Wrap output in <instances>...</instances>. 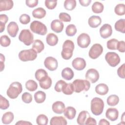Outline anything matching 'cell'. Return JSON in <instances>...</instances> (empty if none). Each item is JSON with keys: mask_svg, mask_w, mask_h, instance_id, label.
Instances as JSON below:
<instances>
[{"mask_svg": "<svg viewBox=\"0 0 125 125\" xmlns=\"http://www.w3.org/2000/svg\"><path fill=\"white\" fill-rule=\"evenodd\" d=\"M74 47V42L72 41L67 40L64 41L61 52V56L64 60H69L72 57Z\"/></svg>", "mask_w": 125, "mask_h": 125, "instance_id": "1", "label": "cell"}, {"mask_svg": "<svg viewBox=\"0 0 125 125\" xmlns=\"http://www.w3.org/2000/svg\"><path fill=\"white\" fill-rule=\"evenodd\" d=\"M104 103L102 99L98 97H95L91 101V111L96 115H101L104 110Z\"/></svg>", "mask_w": 125, "mask_h": 125, "instance_id": "2", "label": "cell"}, {"mask_svg": "<svg viewBox=\"0 0 125 125\" xmlns=\"http://www.w3.org/2000/svg\"><path fill=\"white\" fill-rule=\"evenodd\" d=\"M22 91V87L21 84L18 82L12 83L7 90V95L10 99H14L17 98L19 94Z\"/></svg>", "mask_w": 125, "mask_h": 125, "instance_id": "3", "label": "cell"}, {"mask_svg": "<svg viewBox=\"0 0 125 125\" xmlns=\"http://www.w3.org/2000/svg\"><path fill=\"white\" fill-rule=\"evenodd\" d=\"M74 91L76 93H80L83 91H87L90 87V82L87 80L76 79L72 83Z\"/></svg>", "mask_w": 125, "mask_h": 125, "instance_id": "4", "label": "cell"}, {"mask_svg": "<svg viewBox=\"0 0 125 125\" xmlns=\"http://www.w3.org/2000/svg\"><path fill=\"white\" fill-rule=\"evenodd\" d=\"M19 58L22 62L35 60L37 57V53L33 48L21 51L19 53Z\"/></svg>", "mask_w": 125, "mask_h": 125, "instance_id": "5", "label": "cell"}, {"mask_svg": "<svg viewBox=\"0 0 125 125\" xmlns=\"http://www.w3.org/2000/svg\"><path fill=\"white\" fill-rule=\"evenodd\" d=\"M30 28L33 33L40 35H45L47 29L46 25L42 22L38 21H34L30 25Z\"/></svg>", "mask_w": 125, "mask_h": 125, "instance_id": "6", "label": "cell"}, {"mask_svg": "<svg viewBox=\"0 0 125 125\" xmlns=\"http://www.w3.org/2000/svg\"><path fill=\"white\" fill-rule=\"evenodd\" d=\"M19 40L25 45L29 46L33 42L34 36L29 29H23L20 33Z\"/></svg>", "mask_w": 125, "mask_h": 125, "instance_id": "7", "label": "cell"}, {"mask_svg": "<svg viewBox=\"0 0 125 125\" xmlns=\"http://www.w3.org/2000/svg\"><path fill=\"white\" fill-rule=\"evenodd\" d=\"M107 63L111 67L116 66L120 62V58L118 54L113 52H107L105 56Z\"/></svg>", "mask_w": 125, "mask_h": 125, "instance_id": "8", "label": "cell"}, {"mask_svg": "<svg viewBox=\"0 0 125 125\" xmlns=\"http://www.w3.org/2000/svg\"><path fill=\"white\" fill-rule=\"evenodd\" d=\"M103 52V46L99 43H95L93 44L90 49L88 52V55L90 58L96 59L102 54Z\"/></svg>", "mask_w": 125, "mask_h": 125, "instance_id": "9", "label": "cell"}, {"mask_svg": "<svg viewBox=\"0 0 125 125\" xmlns=\"http://www.w3.org/2000/svg\"><path fill=\"white\" fill-rule=\"evenodd\" d=\"M90 36L86 33H82L77 38V44L81 48H85L87 47L90 44Z\"/></svg>", "mask_w": 125, "mask_h": 125, "instance_id": "10", "label": "cell"}, {"mask_svg": "<svg viewBox=\"0 0 125 125\" xmlns=\"http://www.w3.org/2000/svg\"><path fill=\"white\" fill-rule=\"evenodd\" d=\"M99 73L98 71L94 68L89 69L86 72L85 77L86 80L92 83H95L99 79Z\"/></svg>", "mask_w": 125, "mask_h": 125, "instance_id": "11", "label": "cell"}, {"mask_svg": "<svg viewBox=\"0 0 125 125\" xmlns=\"http://www.w3.org/2000/svg\"><path fill=\"white\" fill-rule=\"evenodd\" d=\"M44 65L47 69L53 71L57 69L58 62L55 58L52 57H48L45 58L44 61Z\"/></svg>", "mask_w": 125, "mask_h": 125, "instance_id": "12", "label": "cell"}, {"mask_svg": "<svg viewBox=\"0 0 125 125\" xmlns=\"http://www.w3.org/2000/svg\"><path fill=\"white\" fill-rule=\"evenodd\" d=\"M72 65L74 69L80 71L85 68L86 63L84 59L78 57L72 61Z\"/></svg>", "mask_w": 125, "mask_h": 125, "instance_id": "13", "label": "cell"}, {"mask_svg": "<svg viewBox=\"0 0 125 125\" xmlns=\"http://www.w3.org/2000/svg\"><path fill=\"white\" fill-rule=\"evenodd\" d=\"M112 33V27L109 24H104L100 29V34L101 37L104 39H106L110 37Z\"/></svg>", "mask_w": 125, "mask_h": 125, "instance_id": "14", "label": "cell"}, {"mask_svg": "<svg viewBox=\"0 0 125 125\" xmlns=\"http://www.w3.org/2000/svg\"><path fill=\"white\" fill-rule=\"evenodd\" d=\"M19 28L18 25L15 21H11L7 27V32L12 37H15L17 35Z\"/></svg>", "mask_w": 125, "mask_h": 125, "instance_id": "15", "label": "cell"}, {"mask_svg": "<svg viewBox=\"0 0 125 125\" xmlns=\"http://www.w3.org/2000/svg\"><path fill=\"white\" fill-rule=\"evenodd\" d=\"M119 116V111L116 108H109L105 112V117L111 121L117 120Z\"/></svg>", "mask_w": 125, "mask_h": 125, "instance_id": "16", "label": "cell"}, {"mask_svg": "<svg viewBox=\"0 0 125 125\" xmlns=\"http://www.w3.org/2000/svg\"><path fill=\"white\" fill-rule=\"evenodd\" d=\"M63 23L59 20H54L51 23V28L56 33H61L63 30Z\"/></svg>", "mask_w": 125, "mask_h": 125, "instance_id": "17", "label": "cell"}, {"mask_svg": "<svg viewBox=\"0 0 125 125\" xmlns=\"http://www.w3.org/2000/svg\"><path fill=\"white\" fill-rule=\"evenodd\" d=\"M52 109L55 113L61 114L64 111L65 105L62 102L56 101L53 104Z\"/></svg>", "mask_w": 125, "mask_h": 125, "instance_id": "18", "label": "cell"}, {"mask_svg": "<svg viewBox=\"0 0 125 125\" xmlns=\"http://www.w3.org/2000/svg\"><path fill=\"white\" fill-rule=\"evenodd\" d=\"M88 23L90 27L96 28L101 25L102 19L98 16H92L88 19Z\"/></svg>", "mask_w": 125, "mask_h": 125, "instance_id": "19", "label": "cell"}, {"mask_svg": "<svg viewBox=\"0 0 125 125\" xmlns=\"http://www.w3.org/2000/svg\"><path fill=\"white\" fill-rule=\"evenodd\" d=\"M13 5L12 0H2L0 1V11L9 10L13 8Z\"/></svg>", "mask_w": 125, "mask_h": 125, "instance_id": "20", "label": "cell"}, {"mask_svg": "<svg viewBox=\"0 0 125 125\" xmlns=\"http://www.w3.org/2000/svg\"><path fill=\"white\" fill-rule=\"evenodd\" d=\"M50 124L51 125H66L67 122L62 116H54L51 119Z\"/></svg>", "mask_w": 125, "mask_h": 125, "instance_id": "21", "label": "cell"}, {"mask_svg": "<svg viewBox=\"0 0 125 125\" xmlns=\"http://www.w3.org/2000/svg\"><path fill=\"white\" fill-rule=\"evenodd\" d=\"M90 116L88 111L85 110L82 111L79 114V115L77 119V122L80 125H85L86 119Z\"/></svg>", "mask_w": 125, "mask_h": 125, "instance_id": "22", "label": "cell"}, {"mask_svg": "<svg viewBox=\"0 0 125 125\" xmlns=\"http://www.w3.org/2000/svg\"><path fill=\"white\" fill-rule=\"evenodd\" d=\"M109 90L108 86L105 83H99L95 87L96 92L100 95H106Z\"/></svg>", "mask_w": 125, "mask_h": 125, "instance_id": "23", "label": "cell"}, {"mask_svg": "<svg viewBox=\"0 0 125 125\" xmlns=\"http://www.w3.org/2000/svg\"><path fill=\"white\" fill-rule=\"evenodd\" d=\"M46 42L50 46H55L58 42V38L56 35L50 33L47 35L46 37Z\"/></svg>", "mask_w": 125, "mask_h": 125, "instance_id": "24", "label": "cell"}, {"mask_svg": "<svg viewBox=\"0 0 125 125\" xmlns=\"http://www.w3.org/2000/svg\"><path fill=\"white\" fill-rule=\"evenodd\" d=\"M76 114V110L72 106H68L65 108L64 111V115L69 120L73 119Z\"/></svg>", "mask_w": 125, "mask_h": 125, "instance_id": "25", "label": "cell"}, {"mask_svg": "<svg viewBox=\"0 0 125 125\" xmlns=\"http://www.w3.org/2000/svg\"><path fill=\"white\" fill-rule=\"evenodd\" d=\"M62 77L64 79L69 81L74 77V72L71 68L69 67L64 68L62 71Z\"/></svg>", "mask_w": 125, "mask_h": 125, "instance_id": "26", "label": "cell"}, {"mask_svg": "<svg viewBox=\"0 0 125 125\" xmlns=\"http://www.w3.org/2000/svg\"><path fill=\"white\" fill-rule=\"evenodd\" d=\"M47 72L43 69H38L35 74V78L39 82L45 79L48 77Z\"/></svg>", "mask_w": 125, "mask_h": 125, "instance_id": "27", "label": "cell"}, {"mask_svg": "<svg viewBox=\"0 0 125 125\" xmlns=\"http://www.w3.org/2000/svg\"><path fill=\"white\" fill-rule=\"evenodd\" d=\"M46 15V11L42 7H39L34 9L32 12V16L37 19H42Z\"/></svg>", "mask_w": 125, "mask_h": 125, "instance_id": "28", "label": "cell"}, {"mask_svg": "<svg viewBox=\"0 0 125 125\" xmlns=\"http://www.w3.org/2000/svg\"><path fill=\"white\" fill-rule=\"evenodd\" d=\"M14 116L12 112L9 111L5 112L2 115L1 118L2 123L4 125L10 124L14 120Z\"/></svg>", "mask_w": 125, "mask_h": 125, "instance_id": "29", "label": "cell"}, {"mask_svg": "<svg viewBox=\"0 0 125 125\" xmlns=\"http://www.w3.org/2000/svg\"><path fill=\"white\" fill-rule=\"evenodd\" d=\"M32 48L35 50L37 53H40L44 49V45L41 40H36L33 42Z\"/></svg>", "mask_w": 125, "mask_h": 125, "instance_id": "30", "label": "cell"}, {"mask_svg": "<svg viewBox=\"0 0 125 125\" xmlns=\"http://www.w3.org/2000/svg\"><path fill=\"white\" fill-rule=\"evenodd\" d=\"M115 29L116 31L120 32L125 33V20L124 19H120L117 21L114 25Z\"/></svg>", "mask_w": 125, "mask_h": 125, "instance_id": "31", "label": "cell"}, {"mask_svg": "<svg viewBox=\"0 0 125 125\" xmlns=\"http://www.w3.org/2000/svg\"><path fill=\"white\" fill-rule=\"evenodd\" d=\"M35 101L37 103L41 104L44 102L46 99V94L42 91H38L34 94Z\"/></svg>", "mask_w": 125, "mask_h": 125, "instance_id": "32", "label": "cell"}, {"mask_svg": "<svg viewBox=\"0 0 125 125\" xmlns=\"http://www.w3.org/2000/svg\"><path fill=\"white\" fill-rule=\"evenodd\" d=\"M107 104L109 106H115L119 102V97L115 94L111 95L107 98Z\"/></svg>", "mask_w": 125, "mask_h": 125, "instance_id": "33", "label": "cell"}, {"mask_svg": "<svg viewBox=\"0 0 125 125\" xmlns=\"http://www.w3.org/2000/svg\"><path fill=\"white\" fill-rule=\"evenodd\" d=\"M91 8L93 12L98 14L101 13L103 11L104 6L102 3L99 1H96L92 4Z\"/></svg>", "mask_w": 125, "mask_h": 125, "instance_id": "34", "label": "cell"}, {"mask_svg": "<svg viewBox=\"0 0 125 125\" xmlns=\"http://www.w3.org/2000/svg\"><path fill=\"white\" fill-rule=\"evenodd\" d=\"M39 84L42 88L43 89H48L52 85V80L50 77L48 76L44 80L40 82Z\"/></svg>", "mask_w": 125, "mask_h": 125, "instance_id": "35", "label": "cell"}, {"mask_svg": "<svg viewBox=\"0 0 125 125\" xmlns=\"http://www.w3.org/2000/svg\"><path fill=\"white\" fill-rule=\"evenodd\" d=\"M25 87L29 91H34L38 88V84L34 80H29L25 83Z\"/></svg>", "mask_w": 125, "mask_h": 125, "instance_id": "36", "label": "cell"}, {"mask_svg": "<svg viewBox=\"0 0 125 125\" xmlns=\"http://www.w3.org/2000/svg\"><path fill=\"white\" fill-rule=\"evenodd\" d=\"M63 6L64 8L67 10H73L76 6V1L75 0H65Z\"/></svg>", "mask_w": 125, "mask_h": 125, "instance_id": "37", "label": "cell"}, {"mask_svg": "<svg viewBox=\"0 0 125 125\" xmlns=\"http://www.w3.org/2000/svg\"><path fill=\"white\" fill-rule=\"evenodd\" d=\"M62 91L65 95H71L74 92V87L72 83H66L62 87Z\"/></svg>", "mask_w": 125, "mask_h": 125, "instance_id": "38", "label": "cell"}, {"mask_svg": "<svg viewBox=\"0 0 125 125\" xmlns=\"http://www.w3.org/2000/svg\"><path fill=\"white\" fill-rule=\"evenodd\" d=\"M77 33V28L74 24H71L67 25L65 29V33L66 35L69 37L74 36Z\"/></svg>", "mask_w": 125, "mask_h": 125, "instance_id": "39", "label": "cell"}, {"mask_svg": "<svg viewBox=\"0 0 125 125\" xmlns=\"http://www.w3.org/2000/svg\"><path fill=\"white\" fill-rule=\"evenodd\" d=\"M8 21V17L5 14L0 15V32L2 33L5 29V24Z\"/></svg>", "mask_w": 125, "mask_h": 125, "instance_id": "40", "label": "cell"}, {"mask_svg": "<svg viewBox=\"0 0 125 125\" xmlns=\"http://www.w3.org/2000/svg\"><path fill=\"white\" fill-rule=\"evenodd\" d=\"M114 12L115 14L118 16H123L125 14V5L123 3H119L117 4L115 8Z\"/></svg>", "mask_w": 125, "mask_h": 125, "instance_id": "41", "label": "cell"}, {"mask_svg": "<svg viewBox=\"0 0 125 125\" xmlns=\"http://www.w3.org/2000/svg\"><path fill=\"white\" fill-rule=\"evenodd\" d=\"M47 117L44 114H40L37 117L36 123L39 125H46L48 124Z\"/></svg>", "mask_w": 125, "mask_h": 125, "instance_id": "42", "label": "cell"}, {"mask_svg": "<svg viewBox=\"0 0 125 125\" xmlns=\"http://www.w3.org/2000/svg\"><path fill=\"white\" fill-rule=\"evenodd\" d=\"M0 45L3 47H7L11 43L10 39L6 35H2L0 38Z\"/></svg>", "mask_w": 125, "mask_h": 125, "instance_id": "43", "label": "cell"}, {"mask_svg": "<svg viewBox=\"0 0 125 125\" xmlns=\"http://www.w3.org/2000/svg\"><path fill=\"white\" fill-rule=\"evenodd\" d=\"M118 41L116 39H111L107 42L106 45L108 49L110 50H116Z\"/></svg>", "mask_w": 125, "mask_h": 125, "instance_id": "44", "label": "cell"}, {"mask_svg": "<svg viewBox=\"0 0 125 125\" xmlns=\"http://www.w3.org/2000/svg\"><path fill=\"white\" fill-rule=\"evenodd\" d=\"M9 106V101L1 95L0 98V108L1 109L5 110Z\"/></svg>", "mask_w": 125, "mask_h": 125, "instance_id": "45", "label": "cell"}, {"mask_svg": "<svg viewBox=\"0 0 125 125\" xmlns=\"http://www.w3.org/2000/svg\"><path fill=\"white\" fill-rule=\"evenodd\" d=\"M21 99L24 103L29 104L32 101V96L29 93L24 92L21 96Z\"/></svg>", "mask_w": 125, "mask_h": 125, "instance_id": "46", "label": "cell"}, {"mask_svg": "<svg viewBox=\"0 0 125 125\" xmlns=\"http://www.w3.org/2000/svg\"><path fill=\"white\" fill-rule=\"evenodd\" d=\"M57 0H45V5L50 10L54 9L57 6Z\"/></svg>", "mask_w": 125, "mask_h": 125, "instance_id": "47", "label": "cell"}, {"mask_svg": "<svg viewBox=\"0 0 125 125\" xmlns=\"http://www.w3.org/2000/svg\"><path fill=\"white\" fill-rule=\"evenodd\" d=\"M19 20L21 24H27L30 21V17L26 14H23L20 17Z\"/></svg>", "mask_w": 125, "mask_h": 125, "instance_id": "48", "label": "cell"}, {"mask_svg": "<svg viewBox=\"0 0 125 125\" xmlns=\"http://www.w3.org/2000/svg\"><path fill=\"white\" fill-rule=\"evenodd\" d=\"M59 19L61 21L69 22L71 21L70 16L68 14L64 12L60 13L59 15Z\"/></svg>", "mask_w": 125, "mask_h": 125, "instance_id": "49", "label": "cell"}, {"mask_svg": "<svg viewBox=\"0 0 125 125\" xmlns=\"http://www.w3.org/2000/svg\"><path fill=\"white\" fill-rule=\"evenodd\" d=\"M66 83L65 82V81H63V80H59L58 81L54 87V89L55 90V91H56L58 92H61L62 91V88L63 87V86L66 84Z\"/></svg>", "mask_w": 125, "mask_h": 125, "instance_id": "50", "label": "cell"}, {"mask_svg": "<svg viewBox=\"0 0 125 125\" xmlns=\"http://www.w3.org/2000/svg\"><path fill=\"white\" fill-rule=\"evenodd\" d=\"M116 49H117L120 52L124 53L125 51V42L124 41H121L118 42Z\"/></svg>", "mask_w": 125, "mask_h": 125, "instance_id": "51", "label": "cell"}, {"mask_svg": "<svg viewBox=\"0 0 125 125\" xmlns=\"http://www.w3.org/2000/svg\"><path fill=\"white\" fill-rule=\"evenodd\" d=\"M125 63H123L117 70V74L118 76L122 79H125Z\"/></svg>", "mask_w": 125, "mask_h": 125, "instance_id": "52", "label": "cell"}, {"mask_svg": "<svg viewBox=\"0 0 125 125\" xmlns=\"http://www.w3.org/2000/svg\"><path fill=\"white\" fill-rule=\"evenodd\" d=\"M26 5L30 8H33L36 6L38 4V0H26L25 1Z\"/></svg>", "mask_w": 125, "mask_h": 125, "instance_id": "53", "label": "cell"}, {"mask_svg": "<svg viewBox=\"0 0 125 125\" xmlns=\"http://www.w3.org/2000/svg\"><path fill=\"white\" fill-rule=\"evenodd\" d=\"M96 124H97V122L96 120L93 118L90 117V116L87 118L85 123V125H96Z\"/></svg>", "mask_w": 125, "mask_h": 125, "instance_id": "54", "label": "cell"}, {"mask_svg": "<svg viewBox=\"0 0 125 125\" xmlns=\"http://www.w3.org/2000/svg\"><path fill=\"white\" fill-rule=\"evenodd\" d=\"M80 4L83 6H88L91 2V0H79Z\"/></svg>", "mask_w": 125, "mask_h": 125, "instance_id": "55", "label": "cell"}, {"mask_svg": "<svg viewBox=\"0 0 125 125\" xmlns=\"http://www.w3.org/2000/svg\"><path fill=\"white\" fill-rule=\"evenodd\" d=\"M4 61H5L4 56L2 54H0V66H1L0 71H2L3 69L4 68Z\"/></svg>", "mask_w": 125, "mask_h": 125, "instance_id": "56", "label": "cell"}, {"mask_svg": "<svg viewBox=\"0 0 125 125\" xmlns=\"http://www.w3.org/2000/svg\"><path fill=\"white\" fill-rule=\"evenodd\" d=\"M99 125H109L110 123L106 120H105L104 119H102L100 120Z\"/></svg>", "mask_w": 125, "mask_h": 125, "instance_id": "57", "label": "cell"}, {"mask_svg": "<svg viewBox=\"0 0 125 125\" xmlns=\"http://www.w3.org/2000/svg\"><path fill=\"white\" fill-rule=\"evenodd\" d=\"M16 125H32V123L25 121H19L16 123Z\"/></svg>", "mask_w": 125, "mask_h": 125, "instance_id": "58", "label": "cell"}]
</instances>
